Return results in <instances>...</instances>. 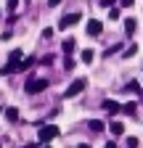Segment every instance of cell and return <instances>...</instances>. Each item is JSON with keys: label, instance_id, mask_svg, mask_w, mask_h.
<instances>
[{"label": "cell", "instance_id": "7c38bea8", "mask_svg": "<svg viewBox=\"0 0 143 148\" xmlns=\"http://www.w3.org/2000/svg\"><path fill=\"white\" fill-rule=\"evenodd\" d=\"M6 116H8L11 122H16V119H19V111H16V108H6Z\"/></svg>", "mask_w": 143, "mask_h": 148}, {"label": "cell", "instance_id": "5b68a950", "mask_svg": "<svg viewBox=\"0 0 143 148\" xmlns=\"http://www.w3.org/2000/svg\"><path fill=\"white\" fill-rule=\"evenodd\" d=\"M85 32L90 34V37H101V32H103V24L98 21V18H90V21H87V27H85Z\"/></svg>", "mask_w": 143, "mask_h": 148}, {"label": "cell", "instance_id": "8992f818", "mask_svg": "<svg viewBox=\"0 0 143 148\" xmlns=\"http://www.w3.org/2000/svg\"><path fill=\"white\" fill-rule=\"evenodd\" d=\"M122 106L117 103V101H103V111H109V114H117Z\"/></svg>", "mask_w": 143, "mask_h": 148}, {"label": "cell", "instance_id": "52a82bcc", "mask_svg": "<svg viewBox=\"0 0 143 148\" xmlns=\"http://www.w3.org/2000/svg\"><path fill=\"white\" fill-rule=\"evenodd\" d=\"M135 27H138L135 18H124V34H135Z\"/></svg>", "mask_w": 143, "mask_h": 148}, {"label": "cell", "instance_id": "cb8c5ba5", "mask_svg": "<svg viewBox=\"0 0 143 148\" xmlns=\"http://www.w3.org/2000/svg\"><path fill=\"white\" fill-rule=\"evenodd\" d=\"M24 148H37V143H29V145H24Z\"/></svg>", "mask_w": 143, "mask_h": 148}, {"label": "cell", "instance_id": "d4e9b609", "mask_svg": "<svg viewBox=\"0 0 143 148\" xmlns=\"http://www.w3.org/2000/svg\"><path fill=\"white\" fill-rule=\"evenodd\" d=\"M77 148H90V145H87V143H82V145H77Z\"/></svg>", "mask_w": 143, "mask_h": 148}, {"label": "cell", "instance_id": "7a4b0ae2", "mask_svg": "<svg viewBox=\"0 0 143 148\" xmlns=\"http://www.w3.org/2000/svg\"><path fill=\"white\" fill-rule=\"evenodd\" d=\"M85 87H87V79H85V77H80V79H74V82H72V85L66 87V92H64V98H74V95H77V92H82Z\"/></svg>", "mask_w": 143, "mask_h": 148}, {"label": "cell", "instance_id": "e0dca14e", "mask_svg": "<svg viewBox=\"0 0 143 148\" xmlns=\"http://www.w3.org/2000/svg\"><path fill=\"white\" fill-rule=\"evenodd\" d=\"M109 18H111V21H117V18H119V8H111V11H109Z\"/></svg>", "mask_w": 143, "mask_h": 148}, {"label": "cell", "instance_id": "30bf717a", "mask_svg": "<svg viewBox=\"0 0 143 148\" xmlns=\"http://www.w3.org/2000/svg\"><path fill=\"white\" fill-rule=\"evenodd\" d=\"M109 130H111L114 135H122V132H124V124H122V122H111V124H109Z\"/></svg>", "mask_w": 143, "mask_h": 148}, {"label": "cell", "instance_id": "2e32d148", "mask_svg": "<svg viewBox=\"0 0 143 148\" xmlns=\"http://www.w3.org/2000/svg\"><path fill=\"white\" fill-rule=\"evenodd\" d=\"M138 143H140V140H138V138H133V135H130V138H127V148H138Z\"/></svg>", "mask_w": 143, "mask_h": 148}, {"label": "cell", "instance_id": "ac0fdd59", "mask_svg": "<svg viewBox=\"0 0 143 148\" xmlns=\"http://www.w3.org/2000/svg\"><path fill=\"white\" fill-rule=\"evenodd\" d=\"M16 8H19V0H8V11H11V13H13V11H16Z\"/></svg>", "mask_w": 143, "mask_h": 148}, {"label": "cell", "instance_id": "603a6c76", "mask_svg": "<svg viewBox=\"0 0 143 148\" xmlns=\"http://www.w3.org/2000/svg\"><path fill=\"white\" fill-rule=\"evenodd\" d=\"M106 148H117V143H114V140H111V143H106Z\"/></svg>", "mask_w": 143, "mask_h": 148}, {"label": "cell", "instance_id": "44dd1931", "mask_svg": "<svg viewBox=\"0 0 143 148\" xmlns=\"http://www.w3.org/2000/svg\"><path fill=\"white\" fill-rule=\"evenodd\" d=\"M133 3H135V0H122V8H130Z\"/></svg>", "mask_w": 143, "mask_h": 148}, {"label": "cell", "instance_id": "7402d4cb", "mask_svg": "<svg viewBox=\"0 0 143 148\" xmlns=\"http://www.w3.org/2000/svg\"><path fill=\"white\" fill-rule=\"evenodd\" d=\"M58 3H61V0H48V5H50V8H56Z\"/></svg>", "mask_w": 143, "mask_h": 148}, {"label": "cell", "instance_id": "6da1fadb", "mask_svg": "<svg viewBox=\"0 0 143 148\" xmlns=\"http://www.w3.org/2000/svg\"><path fill=\"white\" fill-rule=\"evenodd\" d=\"M58 135H61V130H58L56 124H43L40 132H37V140H40V143H50V140H56Z\"/></svg>", "mask_w": 143, "mask_h": 148}, {"label": "cell", "instance_id": "ffe728a7", "mask_svg": "<svg viewBox=\"0 0 143 148\" xmlns=\"http://www.w3.org/2000/svg\"><path fill=\"white\" fill-rule=\"evenodd\" d=\"M43 37H45V40H50V37H53V29L48 27V29H43Z\"/></svg>", "mask_w": 143, "mask_h": 148}, {"label": "cell", "instance_id": "4fadbf2b", "mask_svg": "<svg viewBox=\"0 0 143 148\" xmlns=\"http://www.w3.org/2000/svg\"><path fill=\"white\" fill-rule=\"evenodd\" d=\"M135 53H138V45H130L127 50H124V56H122V58H133Z\"/></svg>", "mask_w": 143, "mask_h": 148}, {"label": "cell", "instance_id": "8fae6325", "mask_svg": "<svg viewBox=\"0 0 143 148\" xmlns=\"http://www.w3.org/2000/svg\"><path fill=\"white\" fill-rule=\"evenodd\" d=\"M90 130H93V132H101V130H103V122L101 119H93L90 122Z\"/></svg>", "mask_w": 143, "mask_h": 148}, {"label": "cell", "instance_id": "ba28073f", "mask_svg": "<svg viewBox=\"0 0 143 148\" xmlns=\"http://www.w3.org/2000/svg\"><path fill=\"white\" fill-rule=\"evenodd\" d=\"M61 50H64L66 56H72V53H74V40H72V37H69V40H64V45H61Z\"/></svg>", "mask_w": 143, "mask_h": 148}, {"label": "cell", "instance_id": "484cf974", "mask_svg": "<svg viewBox=\"0 0 143 148\" xmlns=\"http://www.w3.org/2000/svg\"><path fill=\"white\" fill-rule=\"evenodd\" d=\"M43 148H50V145H43Z\"/></svg>", "mask_w": 143, "mask_h": 148}, {"label": "cell", "instance_id": "9a60e30c", "mask_svg": "<svg viewBox=\"0 0 143 148\" xmlns=\"http://www.w3.org/2000/svg\"><path fill=\"white\" fill-rule=\"evenodd\" d=\"M32 64H34V58H24V61H21V64H19V69H29V66H32Z\"/></svg>", "mask_w": 143, "mask_h": 148}, {"label": "cell", "instance_id": "5bb4252c", "mask_svg": "<svg viewBox=\"0 0 143 148\" xmlns=\"http://www.w3.org/2000/svg\"><path fill=\"white\" fill-rule=\"evenodd\" d=\"M122 111H124V114H130V116H133V114H135V103H124V106H122Z\"/></svg>", "mask_w": 143, "mask_h": 148}, {"label": "cell", "instance_id": "9c48e42d", "mask_svg": "<svg viewBox=\"0 0 143 148\" xmlns=\"http://www.w3.org/2000/svg\"><path fill=\"white\" fill-rule=\"evenodd\" d=\"M93 58H96V50H82V64H93Z\"/></svg>", "mask_w": 143, "mask_h": 148}, {"label": "cell", "instance_id": "3957f363", "mask_svg": "<svg viewBox=\"0 0 143 148\" xmlns=\"http://www.w3.org/2000/svg\"><path fill=\"white\" fill-rule=\"evenodd\" d=\"M48 85H50L48 79H32V77H29V79L24 82V90H27V92H43Z\"/></svg>", "mask_w": 143, "mask_h": 148}, {"label": "cell", "instance_id": "d6986e66", "mask_svg": "<svg viewBox=\"0 0 143 148\" xmlns=\"http://www.w3.org/2000/svg\"><path fill=\"white\" fill-rule=\"evenodd\" d=\"M64 66H66V69H72V66H74V58H72V56H66V61H64Z\"/></svg>", "mask_w": 143, "mask_h": 148}, {"label": "cell", "instance_id": "277c9868", "mask_svg": "<svg viewBox=\"0 0 143 148\" xmlns=\"http://www.w3.org/2000/svg\"><path fill=\"white\" fill-rule=\"evenodd\" d=\"M80 18H82V13H66V16H61V21H58V29H69V27H74L77 21H80Z\"/></svg>", "mask_w": 143, "mask_h": 148}]
</instances>
